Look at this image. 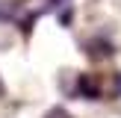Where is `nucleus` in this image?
I'll return each mask as SVG.
<instances>
[{
  "label": "nucleus",
  "mask_w": 121,
  "mask_h": 118,
  "mask_svg": "<svg viewBox=\"0 0 121 118\" xmlns=\"http://www.w3.org/2000/svg\"><path fill=\"white\" fill-rule=\"evenodd\" d=\"M18 15H21V3L18 0H0V24L18 21Z\"/></svg>",
  "instance_id": "nucleus-1"
},
{
  "label": "nucleus",
  "mask_w": 121,
  "mask_h": 118,
  "mask_svg": "<svg viewBox=\"0 0 121 118\" xmlns=\"http://www.w3.org/2000/svg\"><path fill=\"white\" fill-rule=\"evenodd\" d=\"M44 12H59L62 24L71 21V0H44Z\"/></svg>",
  "instance_id": "nucleus-2"
},
{
  "label": "nucleus",
  "mask_w": 121,
  "mask_h": 118,
  "mask_svg": "<svg viewBox=\"0 0 121 118\" xmlns=\"http://www.w3.org/2000/svg\"><path fill=\"white\" fill-rule=\"evenodd\" d=\"M77 94H83V97H98L100 94V88H95V80L92 77H80V80H77Z\"/></svg>",
  "instance_id": "nucleus-3"
},
{
  "label": "nucleus",
  "mask_w": 121,
  "mask_h": 118,
  "mask_svg": "<svg viewBox=\"0 0 121 118\" xmlns=\"http://www.w3.org/2000/svg\"><path fill=\"white\" fill-rule=\"evenodd\" d=\"M44 118H71V112H68V109H62V106H56V109H50Z\"/></svg>",
  "instance_id": "nucleus-4"
},
{
  "label": "nucleus",
  "mask_w": 121,
  "mask_h": 118,
  "mask_svg": "<svg viewBox=\"0 0 121 118\" xmlns=\"http://www.w3.org/2000/svg\"><path fill=\"white\" fill-rule=\"evenodd\" d=\"M115 94H121V74L115 77Z\"/></svg>",
  "instance_id": "nucleus-5"
}]
</instances>
